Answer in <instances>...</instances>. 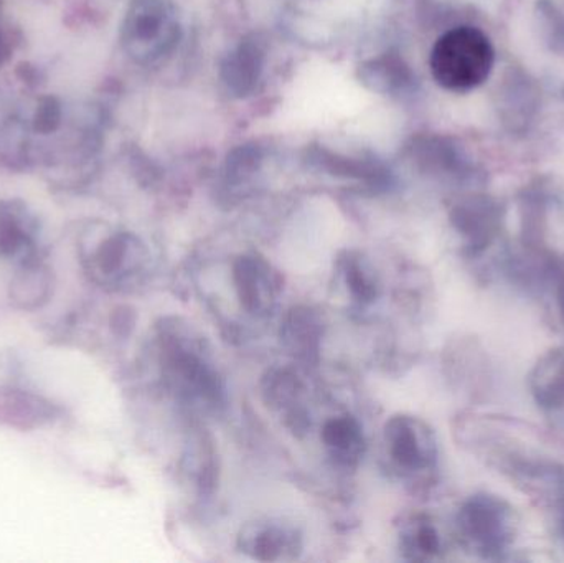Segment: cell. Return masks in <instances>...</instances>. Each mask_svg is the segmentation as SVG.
Wrapping results in <instances>:
<instances>
[{"instance_id": "6da1fadb", "label": "cell", "mask_w": 564, "mask_h": 563, "mask_svg": "<svg viewBox=\"0 0 564 563\" xmlns=\"http://www.w3.org/2000/svg\"><path fill=\"white\" fill-rule=\"evenodd\" d=\"M162 369L178 399L205 412H217L225 403V383L212 360L204 337L178 317L159 327Z\"/></svg>"}, {"instance_id": "7a4b0ae2", "label": "cell", "mask_w": 564, "mask_h": 563, "mask_svg": "<svg viewBox=\"0 0 564 563\" xmlns=\"http://www.w3.org/2000/svg\"><path fill=\"white\" fill-rule=\"evenodd\" d=\"M496 66V48L477 26L447 30L431 50L430 68L441 88L467 93L482 86Z\"/></svg>"}, {"instance_id": "3957f363", "label": "cell", "mask_w": 564, "mask_h": 563, "mask_svg": "<svg viewBox=\"0 0 564 563\" xmlns=\"http://www.w3.org/2000/svg\"><path fill=\"white\" fill-rule=\"evenodd\" d=\"M456 532L466 551L486 561H499L519 532L516 509L499 496H470L456 516Z\"/></svg>"}, {"instance_id": "277c9868", "label": "cell", "mask_w": 564, "mask_h": 563, "mask_svg": "<svg viewBox=\"0 0 564 563\" xmlns=\"http://www.w3.org/2000/svg\"><path fill=\"white\" fill-rule=\"evenodd\" d=\"M383 443L388 458L403 475H426L436 469L440 448L424 420L406 413L391 416L383 426Z\"/></svg>"}, {"instance_id": "5b68a950", "label": "cell", "mask_w": 564, "mask_h": 563, "mask_svg": "<svg viewBox=\"0 0 564 563\" xmlns=\"http://www.w3.org/2000/svg\"><path fill=\"white\" fill-rule=\"evenodd\" d=\"M235 293L241 310L250 316L264 320L280 303L282 277L268 258L260 253H243L235 260Z\"/></svg>"}, {"instance_id": "8992f818", "label": "cell", "mask_w": 564, "mask_h": 563, "mask_svg": "<svg viewBox=\"0 0 564 563\" xmlns=\"http://www.w3.org/2000/svg\"><path fill=\"white\" fill-rule=\"evenodd\" d=\"M238 551L257 562H294L304 549L301 529L284 519L261 518L238 532Z\"/></svg>"}, {"instance_id": "52a82bcc", "label": "cell", "mask_w": 564, "mask_h": 563, "mask_svg": "<svg viewBox=\"0 0 564 563\" xmlns=\"http://www.w3.org/2000/svg\"><path fill=\"white\" fill-rule=\"evenodd\" d=\"M503 208L486 195L464 198L451 212V224L463 238L464 255L477 258L492 247L502 230Z\"/></svg>"}, {"instance_id": "ba28073f", "label": "cell", "mask_w": 564, "mask_h": 563, "mask_svg": "<svg viewBox=\"0 0 564 563\" xmlns=\"http://www.w3.org/2000/svg\"><path fill=\"white\" fill-rule=\"evenodd\" d=\"M305 386L295 370L289 367H271L261 380L264 403L280 413L282 422L295 435L311 430V415L305 409Z\"/></svg>"}, {"instance_id": "9c48e42d", "label": "cell", "mask_w": 564, "mask_h": 563, "mask_svg": "<svg viewBox=\"0 0 564 563\" xmlns=\"http://www.w3.org/2000/svg\"><path fill=\"white\" fill-rule=\"evenodd\" d=\"M325 321L321 311L312 306H294L281 321L282 349L304 366H315L321 360Z\"/></svg>"}, {"instance_id": "30bf717a", "label": "cell", "mask_w": 564, "mask_h": 563, "mask_svg": "<svg viewBox=\"0 0 564 563\" xmlns=\"http://www.w3.org/2000/svg\"><path fill=\"white\" fill-rule=\"evenodd\" d=\"M321 442L328 458L338 468H357L367 452L364 429H361L360 422L348 413L332 416L324 422L321 430Z\"/></svg>"}, {"instance_id": "8fae6325", "label": "cell", "mask_w": 564, "mask_h": 563, "mask_svg": "<svg viewBox=\"0 0 564 563\" xmlns=\"http://www.w3.org/2000/svg\"><path fill=\"white\" fill-rule=\"evenodd\" d=\"M444 539L436 522L427 516L408 519L400 529V552L404 561L434 562L443 559Z\"/></svg>"}, {"instance_id": "7c38bea8", "label": "cell", "mask_w": 564, "mask_h": 563, "mask_svg": "<svg viewBox=\"0 0 564 563\" xmlns=\"http://www.w3.org/2000/svg\"><path fill=\"white\" fill-rule=\"evenodd\" d=\"M185 478L200 496L214 492L217 485V452L207 433L194 430L188 440L187 452L182 459Z\"/></svg>"}, {"instance_id": "4fadbf2b", "label": "cell", "mask_w": 564, "mask_h": 563, "mask_svg": "<svg viewBox=\"0 0 564 563\" xmlns=\"http://www.w3.org/2000/svg\"><path fill=\"white\" fill-rule=\"evenodd\" d=\"M145 261H148V253L134 237L118 235L105 241L99 251L98 263L101 274L119 283L142 271Z\"/></svg>"}, {"instance_id": "5bb4252c", "label": "cell", "mask_w": 564, "mask_h": 563, "mask_svg": "<svg viewBox=\"0 0 564 563\" xmlns=\"http://www.w3.org/2000/svg\"><path fill=\"white\" fill-rule=\"evenodd\" d=\"M530 389L539 407L546 412L564 409V347L550 350L533 369Z\"/></svg>"}, {"instance_id": "9a60e30c", "label": "cell", "mask_w": 564, "mask_h": 563, "mask_svg": "<svg viewBox=\"0 0 564 563\" xmlns=\"http://www.w3.org/2000/svg\"><path fill=\"white\" fill-rule=\"evenodd\" d=\"M338 273L347 288L348 296L358 306H370L380 296V281L370 260L357 251L341 253L337 261Z\"/></svg>"}, {"instance_id": "2e32d148", "label": "cell", "mask_w": 564, "mask_h": 563, "mask_svg": "<svg viewBox=\"0 0 564 563\" xmlns=\"http://www.w3.org/2000/svg\"><path fill=\"white\" fill-rule=\"evenodd\" d=\"M552 278L556 284V306H558L560 316H562L564 323V268L562 263L555 268Z\"/></svg>"}, {"instance_id": "e0dca14e", "label": "cell", "mask_w": 564, "mask_h": 563, "mask_svg": "<svg viewBox=\"0 0 564 563\" xmlns=\"http://www.w3.org/2000/svg\"><path fill=\"white\" fill-rule=\"evenodd\" d=\"M553 502H555L556 509H558V529L560 534L564 539V489Z\"/></svg>"}]
</instances>
